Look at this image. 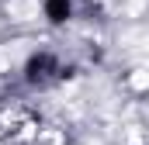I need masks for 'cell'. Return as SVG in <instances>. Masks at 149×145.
Returning a JSON list of instances; mask_svg holds the SVG:
<instances>
[{
	"label": "cell",
	"instance_id": "2",
	"mask_svg": "<svg viewBox=\"0 0 149 145\" xmlns=\"http://www.w3.org/2000/svg\"><path fill=\"white\" fill-rule=\"evenodd\" d=\"M132 86H135V90H146V86H149V69H135V76H132Z\"/></svg>",
	"mask_w": 149,
	"mask_h": 145
},
{
	"label": "cell",
	"instance_id": "1",
	"mask_svg": "<svg viewBox=\"0 0 149 145\" xmlns=\"http://www.w3.org/2000/svg\"><path fill=\"white\" fill-rule=\"evenodd\" d=\"M7 14L14 21H31V17H38V0H10Z\"/></svg>",
	"mask_w": 149,
	"mask_h": 145
}]
</instances>
